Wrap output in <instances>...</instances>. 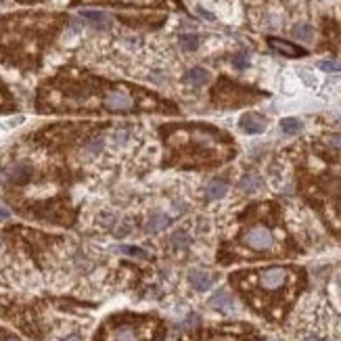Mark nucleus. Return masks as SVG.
Returning a JSON list of instances; mask_svg holds the SVG:
<instances>
[{"instance_id":"nucleus-11","label":"nucleus","mask_w":341,"mask_h":341,"mask_svg":"<svg viewBox=\"0 0 341 341\" xmlns=\"http://www.w3.org/2000/svg\"><path fill=\"white\" fill-rule=\"evenodd\" d=\"M226 191H229V185L224 183V180H212V183L208 185V197L210 199H220L226 195Z\"/></svg>"},{"instance_id":"nucleus-7","label":"nucleus","mask_w":341,"mask_h":341,"mask_svg":"<svg viewBox=\"0 0 341 341\" xmlns=\"http://www.w3.org/2000/svg\"><path fill=\"white\" fill-rule=\"evenodd\" d=\"M191 283H193V287H195L197 291H208V289L212 287L214 279L208 275V272L195 270V272H191Z\"/></svg>"},{"instance_id":"nucleus-4","label":"nucleus","mask_w":341,"mask_h":341,"mask_svg":"<svg viewBox=\"0 0 341 341\" xmlns=\"http://www.w3.org/2000/svg\"><path fill=\"white\" fill-rule=\"evenodd\" d=\"M239 124L247 134H260V132L266 130V120L260 116V113H245Z\"/></svg>"},{"instance_id":"nucleus-20","label":"nucleus","mask_w":341,"mask_h":341,"mask_svg":"<svg viewBox=\"0 0 341 341\" xmlns=\"http://www.w3.org/2000/svg\"><path fill=\"white\" fill-rule=\"evenodd\" d=\"M122 252H124L126 256H136V258H145V256H147L143 249H139V247H122Z\"/></svg>"},{"instance_id":"nucleus-10","label":"nucleus","mask_w":341,"mask_h":341,"mask_svg":"<svg viewBox=\"0 0 341 341\" xmlns=\"http://www.w3.org/2000/svg\"><path fill=\"white\" fill-rule=\"evenodd\" d=\"M187 80L193 86H203V84L210 82V74H208V70H203V67H195V70H191L187 74Z\"/></svg>"},{"instance_id":"nucleus-12","label":"nucleus","mask_w":341,"mask_h":341,"mask_svg":"<svg viewBox=\"0 0 341 341\" xmlns=\"http://www.w3.org/2000/svg\"><path fill=\"white\" fill-rule=\"evenodd\" d=\"M293 36L298 38V40H302V42H312V38H314V30H312L310 26H306V24H300V26H295V28H293Z\"/></svg>"},{"instance_id":"nucleus-24","label":"nucleus","mask_w":341,"mask_h":341,"mask_svg":"<svg viewBox=\"0 0 341 341\" xmlns=\"http://www.w3.org/2000/svg\"><path fill=\"white\" fill-rule=\"evenodd\" d=\"M9 214H11V212H9L5 206H0V216H9Z\"/></svg>"},{"instance_id":"nucleus-25","label":"nucleus","mask_w":341,"mask_h":341,"mask_svg":"<svg viewBox=\"0 0 341 341\" xmlns=\"http://www.w3.org/2000/svg\"><path fill=\"white\" fill-rule=\"evenodd\" d=\"M306 341H327V339H323V337H308Z\"/></svg>"},{"instance_id":"nucleus-8","label":"nucleus","mask_w":341,"mask_h":341,"mask_svg":"<svg viewBox=\"0 0 341 341\" xmlns=\"http://www.w3.org/2000/svg\"><path fill=\"white\" fill-rule=\"evenodd\" d=\"M170 216H166V214H153L149 220H147V231L149 233H157V231H164V229H168L170 226Z\"/></svg>"},{"instance_id":"nucleus-21","label":"nucleus","mask_w":341,"mask_h":341,"mask_svg":"<svg viewBox=\"0 0 341 341\" xmlns=\"http://www.w3.org/2000/svg\"><path fill=\"white\" fill-rule=\"evenodd\" d=\"M233 63H235V67L243 70V67H247V63H249V61H247V55H243V53H241V55H237V57L233 59Z\"/></svg>"},{"instance_id":"nucleus-16","label":"nucleus","mask_w":341,"mask_h":341,"mask_svg":"<svg viewBox=\"0 0 341 341\" xmlns=\"http://www.w3.org/2000/svg\"><path fill=\"white\" fill-rule=\"evenodd\" d=\"M180 44H183L185 51H195L197 44H199V38L195 34H189V36H180Z\"/></svg>"},{"instance_id":"nucleus-3","label":"nucleus","mask_w":341,"mask_h":341,"mask_svg":"<svg viewBox=\"0 0 341 341\" xmlns=\"http://www.w3.org/2000/svg\"><path fill=\"white\" fill-rule=\"evenodd\" d=\"M105 107L111 111H128L134 107V101L128 93H124V90H113V93H109L105 97Z\"/></svg>"},{"instance_id":"nucleus-13","label":"nucleus","mask_w":341,"mask_h":341,"mask_svg":"<svg viewBox=\"0 0 341 341\" xmlns=\"http://www.w3.org/2000/svg\"><path fill=\"white\" fill-rule=\"evenodd\" d=\"M30 176V168L28 166H15L9 170V178L13 180V183H24V180H28Z\"/></svg>"},{"instance_id":"nucleus-5","label":"nucleus","mask_w":341,"mask_h":341,"mask_svg":"<svg viewBox=\"0 0 341 341\" xmlns=\"http://www.w3.org/2000/svg\"><path fill=\"white\" fill-rule=\"evenodd\" d=\"M268 44L275 51H279L281 55H285V57H304L306 55V51L304 49H300V47H295V44H291V42H287V40H281V38H268Z\"/></svg>"},{"instance_id":"nucleus-26","label":"nucleus","mask_w":341,"mask_h":341,"mask_svg":"<svg viewBox=\"0 0 341 341\" xmlns=\"http://www.w3.org/2000/svg\"><path fill=\"white\" fill-rule=\"evenodd\" d=\"M7 341H21V339H15V337H11V339H7Z\"/></svg>"},{"instance_id":"nucleus-17","label":"nucleus","mask_w":341,"mask_h":341,"mask_svg":"<svg viewBox=\"0 0 341 341\" xmlns=\"http://www.w3.org/2000/svg\"><path fill=\"white\" fill-rule=\"evenodd\" d=\"M318 67H321L323 72H329V74L341 72V63L339 61H321V63H318Z\"/></svg>"},{"instance_id":"nucleus-6","label":"nucleus","mask_w":341,"mask_h":341,"mask_svg":"<svg viewBox=\"0 0 341 341\" xmlns=\"http://www.w3.org/2000/svg\"><path fill=\"white\" fill-rule=\"evenodd\" d=\"M210 304H212V308H216V310H224V312H231L233 308H235V302H233V298L226 291H218L214 298L210 300Z\"/></svg>"},{"instance_id":"nucleus-2","label":"nucleus","mask_w":341,"mask_h":341,"mask_svg":"<svg viewBox=\"0 0 341 341\" xmlns=\"http://www.w3.org/2000/svg\"><path fill=\"white\" fill-rule=\"evenodd\" d=\"M260 285L266 289V291H277L281 287H285L287 279H289V270L287 268H281V266H275V268H266L262 270L260 275Z\"/></svg>"},{"instance_id":"nucleus-28","label":"nucleus","mask_w":341,"mask_h":341,"mask_svg":"<svg viewBox=\"0 0 341 341\" xmlns=\"http://www.w3.org/2000/svg\"><path fill=\"white\" fill-rule=\"evenodd\" d=\"M0 243H3V241H0Z\"/></svg>"},{"instance_id":"nucleus-14","label":"nucleus","mask_w":341,"mask_h":341,"mask_svg":"<svg viewBox=\"0 0 341 341\" xmlns=\"http://www.w3.org/2000/svg\"><path fill=\"white\" fill-rule=\"evenodd\" d=\"M281 128L285 134H298L302 130V122L295 118H285V120H281Z\"/></svg>"},{"instance_id":"nucleus-19","label":"nucleus","mask_w":341,"mask_h":341,"mask_svg":"<svg viewBox=\"0 0 341 341\" xmlns=\"http://www.w3.org/2000/svg\"><path fill=\"white\" fill-rule=\"evenodd\" d=\"M116 341H139V337L134 335L132 329H120L116 335Z\"/></svg>"},{"instance_id":"nucleus-9","label":"nucleus","mask_w":341,"mask_h":341,"mask_svg":"<svg viewBox=\"0 0 341 341\" xmlns=\"http://www.w3.org/2000/svg\"><path fill=\"white\" fill-rule=\"evenodd\" d=\"M82 17H86L88 21H93L95 26H99V28H105V26H109L111 24V17L107 15V13H103V11H82Z\"/></svg>"},{"instance_id":"nucleus-23","label":"nucleus","mask_w":341,"mask_h":341,"mask_svg":"<svg viewBox=\"0 0 341 341\" xmlns=\"http://www.w3.org/2000/svg\"><path fill=\"white\" fill-rule=\"evenodd\" d=\"M101 145H103V139H97V141H93V143H90V151H93V153H97V151L101 149Z\"/></svg>"},{"instance_id":"nucleus-15","label":"nucleus","mask_w":341,"mask_h":341,"mask_svg":"<svg viewBox=\"0 0 341 341\" xmlns=\"http://www.w3.org/2000/svg\"><path fill=\"white\" fill-rule=\"evenodd\" d=\"M260 178L258 176H245L243 180H241V189L245 191V193H254V191H258L260 189Z\"/></svg>"},{"instance_id":"nucleus-1","label":"nucleus","mask_w":341,"mask_h":341,"mask_svg":"<svg viewBox=\"0 0 341 341\" xmlns=\"http://www.w3.org/2000/svg\"><path fill=\"white\" fill-rule=\"evenodd\" d=\"M245 245L256 249V252H268V249L272 247V243H275V239H272V233L266 229V226H252L245 237H243Z\"/></svg>"},{"instance_id":"nucleus-27","label":"nucleus","mask_w":341,"mask_h":341,"mask_svg":"<svg viewBox=\"0 0 341 341\" xmlns=\"http://www.w3.org/2000/svg\"><path fill=\"white\" fill-rule=\"evenodd\" d=\"M275 341H279V339H275Z\"/></svg>"},{"instance_id":"nucleus-22","label":"nucleus","mask_w":341,"mask_h":341,"mask_svg":"<svg viewBox=\"0 0 341 341\" xmlns=\"http://www.w3.org/2000/svg\"><path fill=\"white\" fill-rule=\"evenodd\" d=\"M331 145H333L335 149H341V134H335V136H331Z\"/></svg>"},{"instance_id":"nucleus-18","label":"nucleus","mask_w":341,"mask_h":341,"mask_svg":"<svg viewBox=\"0 0 341 341\" xmlns=\"http://www.w3.org/2000/svg\"><path fill=\"white\" fill-rule=\"evenodd\" d=\"M189 241H191V239H189V235H187V233H183V231L172 235V245H174V247H187V245H189Z\"/></svg>"}]
</instances>
